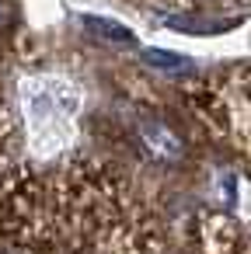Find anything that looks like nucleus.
Wrapping results in <instances>:
<instances>
[{"label":"nucleus","mask_w":251,"mask_h":254,"mask_svg":"<svg viewBox=\"0 0 251 254\" xmlns=\"http://www.w3.org/2000/svg\"><path fill=\"white\" fill-rule=\"evenodd\" d=\"M171 7H181V11H213V7H227V4H237V0H164Z\"/></svg>","instance_id":"4"},{"label":"nucleus","mask_w":251,"mask_h":254,"mask_svg":"<svg viewBox=\"0 0 251 254\" xmlns=\"http://www.w3.org/2000/svg\"><path fill=\"white\" fill-rule=\"evenodd\" d=\"M192 108L209 136L251 167V66H234L199 84Z\"/></svg>","instance_id":"2"},{"label":"nucleus","mask_w":251,"mask_h":254,"mask_svg":"<svg viewBox=\"0 0 251 254\" xmlns=\"http://www.w3.org/2000/svg\"><path fill=\"white\" fill-rule=\"evenodd\" d=\"M11 136H14V122H11V112L0 98V185L11 174Z\"/></svg>","instance_id":"3"},{"label":"nucleus","mask_w":251,"mask_h":254,"mask_svg":"<svg viewBox=\"0 0 251 254\" xmlns=\"http://www.w3.org/2000/svg\"><path fill=\"white\" fill-rule=\"evenodd\" d=\"M7 251H167L161 219L98 160L7 174L0 185Z\"/></svg>","instance_id":"1"},{"label":"nucleus","mask_w":251,"mask_h":254,"mask_svg":"<svg viewBox=\"0 0 251 254\" xmlns=\"http://www.w3.org/2000/svg\"><path fill=\"white\" fill-rule=\"evenodd\" d=\"M87 28H101V32H108V39H122V42H133V35H129V28H115V25H105V21H91L87 18Z\"/></svg>","instance_id":"5"}]
</instances>
